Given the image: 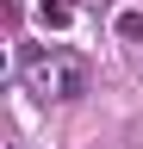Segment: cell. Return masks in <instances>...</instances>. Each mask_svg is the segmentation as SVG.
<instances>
[{
    "instance_id": "4",
    "label": "cell",
    "mask_w": 143,
    "mask_h": 149,
    "mask_svg": "<svg viewBox=\"0 0 143 149\" xmlns=\"http://www.w3.org/2000/svg\"><path fill=\"white\" fill-rule=\"evenodd\" d=\"M75 6H93V13H106V6H112V0H75Z\"/></svg>"
},
{
    "instance_id": "1",
    "label": "cell",
    "mask_w": 143,
    "mask_h": 149,
    "mask_svg": "<svg viewBox=\"0 0 143 149\" xmlns=\"http://www.w3.org/2000/svg\"><path fill=\"white\" fill-rule=\"evenodd\" d=\"M19 81L38 100H81L87 93V62L62 44H19Z\"/></svg>"
},
{
    "instance_id": "3",
    "label": "cell",
    "mask_w": 143,
    "mask_h": 149,
    "mask_svg": "<svg viewBox=\"0 0 143 149\" xmlns=\"http://www.w3.org/2000/svg\"><path fill=\"white\" fill-rule=\"evenodd\" d=\"M118 37L124 44H143V13H118Z\"/></svg>"
},
{
    "instance_id": "2",
    "label": "cell",
    "mask_w": 143,
    "mask_h": 149,
    "mask_svg": "<svg viewBox=\"0 0 143 149\" xmlns=\"http://www.w3.org/2000/svg\"><path fill=\"white\" fill-rule=\"evenodd\" d=\"M38 25H44V31L75 25V0H44V6H38Z\"/></svg>"
}]
</instances>
